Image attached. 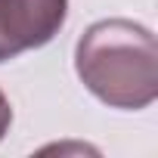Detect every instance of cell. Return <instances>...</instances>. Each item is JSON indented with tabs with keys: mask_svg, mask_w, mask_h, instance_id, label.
<instances>
[{
	"mask_svg": "<svg viewBox=\"0 0 158 158\" xmlns=\"http://www.w3.org/2000/svg\"><path fill=\"white\" fill-rule=\"evenodd\" d=\"M84 87L112 109H146L158 96L155 34L130 19H102L84 31L74 50Z\"/></svg>",
	"mask_w": 158,
	"mask_h": 158,
	"instance_id": "6da1fadb",
	"label": "cell"
},
{
	"mask_svg": "<svg viewBox=\"0 0 158 158\" xmlns=\"http://www.w3.org/2000/svg\"><path fill=\"white\" fill-rule=\"evenodd\" d=\"M68 16V0H0V62L50 44Z\"/></svg>",
	"mask_w": 158,
	"mask_h": 158,
	"instance_id": "7a4b0ae2",
	"label": "cell"
},
{
	"mask_svg": "<svg viewBox=\"0 0 158 158\" xmlns=\"http://www.w3.org/2000/svg\"><path fill=\"white\" fill-rule=\"evenodd\" d=\"M10 121H13V109H10V99L3 96V90H0V139L10 130Z\"/></svg>",
	"mask_w": 158,
	"mask_h": 158,
	"instance_id": "3957f363",
	"label": "cell"
}]
</instances>
